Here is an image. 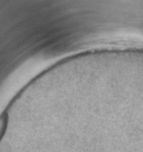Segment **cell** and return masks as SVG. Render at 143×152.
<instances>
[{
	"label": "cell",
	"mask_w": 143,
	"mask_h": 152,
	"mask_svg": "<svg viewBox=\"0 0 143 152\" xmlns=\"http://www.w3.org/2000/svg\"><path fill=\"white\" fill-rule=\"evenodd\" d=\"M5 125H6V118L5 116H2L0 118V136L2 135L3 130L5 129Z\"/></svg>",
	"instance_id": "6da1fadb"
}]
</instances>
